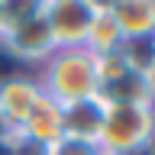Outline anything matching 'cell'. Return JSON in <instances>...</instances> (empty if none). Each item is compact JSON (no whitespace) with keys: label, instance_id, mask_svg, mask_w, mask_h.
Listing matches in <instances>:
<instances>
[{"label":"cell","instance_id":"30bf717a","mask_svg":"<svg viewBox=\"0 0 155 155\" xmlns=\"http://www.w3.org/2000/svg\"><path fill=\"white\" fill-rule=\"evenodd\" d=\"M123 45H126L123 32H120V26H116V19L110 16L107 3L100 0L97 16H94V23H91V32H87V39H84V52H91L94 58H100V55L123 52Z\"/></svg>","mask_w":155,"mask_h":155},{"label":"cell","instance_id":"5b68a950","mask_svg":"<svg viewBox=\"0 0 155 155\" xmlns=\"http://www.w3.org/2000/svg\"><path fill=\"white\" fill-rule=\"evenodd\" d=\"M29 152H45L52 142H58L65 136V123H61V107L55 100H48L45 94L39 97V104L32 107V113L19 123V129L13 133Z\"/></svg>","mask_w":155,"mask_h":155},{"label":"cell","instance_id":"4fadbf2b","mask_svg":"<svg viewBox=\"0 0 155 155\" xmlns=\"http://www.w3.org/2000/svg\"><path fill=\"white\" fill-rule=\"evenodd\" d=\"M7 136H13V129H10V123L3 120V113H0V139H7Z\"/></svg>","mask_w":155,"mask_h":155},{"label":"cell","instance_id":"2e32d148","mask_svg":"<svg viewBox=\"0 0 155 155\" xmlns=\"http://www.w3.org/2000/svg\"><path fill=\"white\" fill-rule=\"evenodd\" d=\"M29 155H36V152H29Z\"/></svg>","mask_w":155,"mask_h":155},{"label":"cell","instance_id":"9a60e30c","mask_svg":"<svg viewBox=\"0 0 155 155\" xmlns=\"http://www.w3.org/2000/svg\"><path fill=\"white\" fill-rule=\"evenodd\" d=\"M152 74H155V39H152Z\"/></svg>","mask_w":155,"mask_h":155},{"label":"cell","instance_id":"52a82bcc","mask_svg":"<svg viewBox=\"0 0 155 155\" xmlns=\"http://www.w3.org/2000/svg\"><path fill=\"white\" fill-rule=\"evenodd\" d=\"M97 100L104 107L110 104H155V74L149 68H126L110 84L97 87Z\"/></svg>","mask_w":155,"mask_h":155},{"label":"cell","instance_id":"5bb4252c","mask_svg":"<svg viewBox=\"0 0 155 155\" xmlns=\"http://www.w3.org/2000/svg\"><path fill=\"white\" fill-rule=\"evenodd\" d=\"M0 39H3V0H0Z\"/></svg>","mask_w":155,"mask_h":155},{"label":"cell","instance_id":"9c48e42d","mask_svg":"<svg viewBox=\"0 0 155 155\" xmlns=\"http://www.w3.org/2000/svg\"><path fill=\"white\" fill-rule=\"evenodd\" d=\"M100 120H104V104L100 100H81V104L61 107V123H65V136L71 139H84V142H97L100 136Z\"/></svg>","mask_w":155,"mask_h":155},{"label":"cell","instance_id":"6da1fadb","mask_svg":"<svg viewBox=\"0 0 155 155\" xmlns=\"http://www.w3.org/2000/svg\"><path fill=\"white\" fill-rule=\"evenodd\" d=\"M42 87V94L48 100H55L58 107H71L81 100H94L97 97V68L94 55L84 48H58L55 55L42 61L32 71Z\"/></svg>","mask_w":155,"mask_h":155},{"label":"cell","instance_id":"7a4b0ae2","mask_svg":"<svg viewBox=\"0 0 155 155\" xmlns=\"http://www.w3.org/2000/svg\"><path fill=\"white\" fill-rule=\"evenodd\" d=\"M97 149L104 155H139L155 149V104L104 107Z\"/></svg>","mask_w":155,"mask_h":155},{"label":"cell","instance_id":"8fae6325","mask_svg":"<svg viewBox=\"0 0 155 155\" xmlns=\"http://www.w3.org/2000/svg\"><path fill=\"white\" fill-rule=\"evenodd\" d=\"M39 155H104L97 149V142H84V139H71V136H61L58 142H52L45 152Z\"/></svg>","mask_w":155,"mask_h":155},{"label":"cell","instance_id":"ba28073f","mask_svg":"<svg viewBox=\"0 0 155 155\" xmlns=\"http://www.w3.org/2000/svg\"><path fill=\"white\" fill-rule=\"evenodd\" d=\"M110 16L126 42H152L155 39V0H110Z\"/></svg>","mask_w":155,"mask_h":155},{"label":"cell","instance_id":"277c9868","mask_svg":"<svg viewBox=\"0 0 155 155\" xmlns=\"http://www.w3.org/2000/svg\"><path fill=\"white\" fill-rule=\"evenodd\" d=\"M97 7L100 0H42V16L55 48H84Z\"/></svg>","mask_w":155,"mask_h":155},{"label":"cell","instance_id":"8992f818","mask_svg":"<svg viewBox=\"0 0 155 155\" xmlns=\"http://www.w3.org/2000/svg\"><path fill=\"white\" fill-rule=\"evenodd\" d=\"M39 97H42V87H39L32 71H13V74L0 78V113H3V120L10 123L13 133L32 113Z\"/></svg>","mask_w":155,"mask_h":155},{"label":"cell","instance_id":"3957f363","mask_svg":"<svg viewBox=\"0 0 155 155\" xmlns=\"http://www.w3.org/2000/svg\"><path fill=\"white\" fill-rule=\"evenodd\" d=\"M0 52H3L10 61L23 65L26 71H36L42 61H48V58L58 52L55 42H52V32H48V23H45V16H42V3H39L29 16H23L19 23H13V26L3 32Z\"/></svg>","mask_w":155,"mask_h":155},{"label":"cell","instance_id":"7c38bea8","mask_svg":"<svg viewBox=\"0 0 155 155\" xmlns=\"http://www.w3.org/2000/svg\"><path fill=\"white\" fill-rule=\"evenodd\" d=\"M0 155H29V149L16 136H7V139H0Z\"/></svg>","mask_w":155,"mask_h":155}]
</instances>
